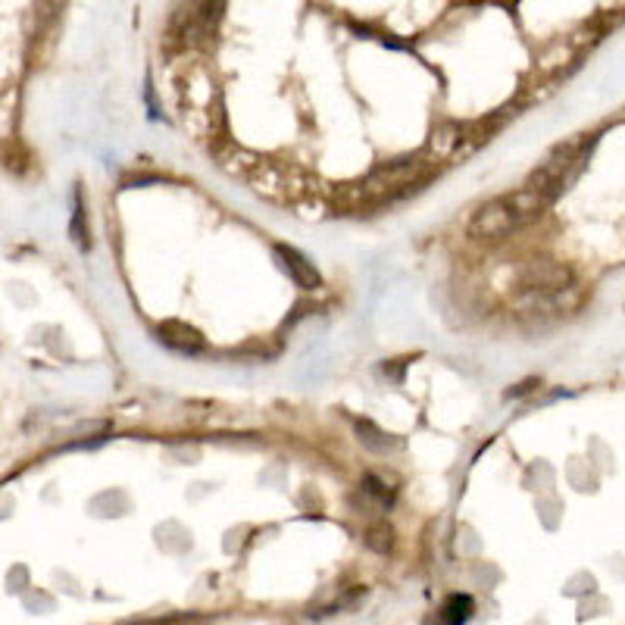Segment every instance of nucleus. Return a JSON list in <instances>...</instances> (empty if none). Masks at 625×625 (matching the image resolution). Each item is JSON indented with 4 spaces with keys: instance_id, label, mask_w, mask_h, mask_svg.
<instances>
[{
    "instance_id": "1",
    "label": "nucleus",
    "mask_w": 625,
    "mask_h": 625,
    "mask_svg": "<svg viewBox=\"0 0 625 625\" xmlns=\"http://www.w3.org/2000/svg\"><path fill=\"white\" fill-rule=\"evenodd\" d=\"M547 207H550V201L545 194H538L535 188H520V191L500 194V197L475 209V216L469 219V238L497 241L503 234L520 232L522 226L541 219V213Z\"/></svg>"
},
{
    "instance_id": "2",
    "label": "nucleus",
    "mask_w": 625,
    "mask_h": 625,
    "mask_svg": "<svg viewBox=\"0 0 625 625\" xmlns=\"http://www.w3.org/2000/svg\"><path fill=\"white\" fill-rule=\"evenodd\" d=\"M182 110L184 126L201 135V138H213L216 126H219V91L207 76V69H191L184 76L182 85Z\"/></svg>"
},
{
    "instance_id": "3",
    "label": "nucleus",
    "mask_w": 625,
    "mask_h": 625,
    "mask_svg": "<svg viewBox=\"0 0 625 625\" xmlns=\"http://www.w3.org/2000/svg\"><path fill=\"white\" fill-rule=\"evenodd\" d=\"M588 151V135H575L573 141H566V144H560V148H553L547 160L528 176V182L525 188H535L538 194H545L547 201L553 204L557 201V194L563 191V184L570 179V173L575 169V163H582V156Z\"/></svg>"
},
{
    "instance_id": "4",
    "label": "nucleus",
    "mask_w": 625,
    "mask_h": 625,
    "mask_svg": "<svg viewBox=\"0 0 625 625\" xmlns=\"http://www.w3.org/2000/svg\"><path fill=\"white\" fill-rule=\"evenodd\" d=\"M429 179V163L425 160H400V163H388L379 166L360 182V201H385L394 194H407L410 188Z\"/></svg>"
},
{
    "instance_id": "5",
    "label": "nucleus",
    "mask_w": 625,
    "mask_h": 625,
    "mask_svg": "<svg viewBox=\"0 0 625 625\" xmlns=\"http://www.w3.org/2000/svg\"><path fill=\"white\" fill-rule=\"evenodd\" d=\"M156 339L160 344H166L169 350L176 354H201L204 350V335L188 326V322H179V319H166L156 326Z\"/></svg>"
},
{
    "instance_id": "6",
    "label": "nucleus",
    "mask_w": 625,
    "mask_h": 625,
    "mask_svg": "<svg viewBox=\"0 0 625 625\" xmlns=\"http://www.w3.org/2000/svg\"><path fill=\"white\" fill-rule=\"evenodd\" d=\"M276 260H279V266L285 269L288 276H291V282L297 288H304V291L319 288V272H316V266L301 251H294L288 244H276Z\"/></svg>"
},
{
    "instance_id": "7",
    "label": "nucleus",
    "mask_w": 625,
    "mask_h": 625,
    "mask_svg": "<svg viewBox=\"0 0 625 625\" xmlns=\"http://www.w3.org/2000/svg\"><path fill=\"white\" fill-rule=\"evenodd\" d=\"M463 126H454V123H447V126H438L435 135H432V151L438 156H450L460 151V144H463Z\"/></svg>"
},
{
    "instance_id": "8",
    "label": "nucleus",
    "mask_w": 625,
    "mask_h": 625,
    "mask_svg": "<svg viewBox=\"0 0 625 625\" xmlns=\"http://www.w3.org/2000/svg\"><path fill=\"white\" fill-rule=\"evenodd\" d=\"M357 432H360V442L366 447H372V450H379V454H388L397 447V442H391V435H385L382 429H375L372 422H357Z\"/></svg>"
},
{
    "instance_id": "9",
    "label": "nucleus",
    "mask_w": 625,
    "mask_h": 625,
    "mask_svg": "<svg viewBox=\"0 0 625 625\" xmlns=\"http://www.w3.org/2000/svg\"><path fill=\"white\" fill-rule=\"evenodd\" d=\"M444 623H467L475 613V603L467 595H454V598L444 603Z\"/></svg>"
},
{
    "instance_id": "10",
    "label": "nucleus",
    "mask_w": 625,
    "mask_h": 625,
    "mask_svg": "<svg viewBox=\"0 0 625 625\" xmlns=\"http://www.w3.org/2000/svg\"><path fill=\"white\" fill-rule=\"evenodd\" d=\"M73 238H76V244L85 251L88 247V234H85V229H81V222H85V209H81V197H73Z\"/></svg>"
},
{
    "instance_id": "11",
    "label": "nucleus",
    "mask_w": 625,
    "mask_h": 625,
    "mask_svg": "<svg viewBox=\"0 0 625 625\" xmlns=\"http://www.w3.org/2000/svg\"><path fill=\"white\" fill-rule=\"evenodd\" d=\"M369 547H375V550H388L391 528H372V532H369Z\"/></svg>"
}]
</instances>
